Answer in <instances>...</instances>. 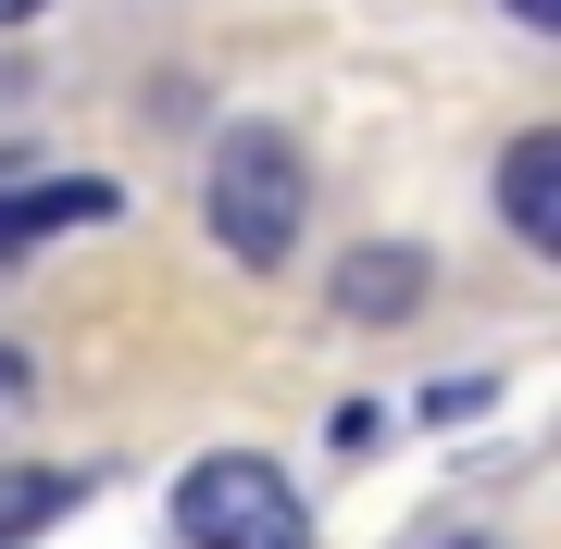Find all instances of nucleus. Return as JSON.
<instances>
[{
    "label": "nucleus",
    "instance_id": "nucleus-2",
    "mask_svg": "<svg viewBox=\"0 0 561 549\" xmlns=\"http://www.w3.org/2000/svg\"><path fill=\"white\" fill-rule=\"evenodd\" d=\"M175 537L187 549H312V500L262 449H213L175 474Z\"/></svg>",
    "mask_w": 561,
    "mask_h": 549
},
{
    "label": "nucleus",
    "instance_id": "nucleus-1",
    "mask_svg": "<svg viewBox=\"0 0 561 549\" xmlns=\"http://www.w3.org/2000/svg\"><path fill=\"white\" fill-rule=\"evenodd\" d=\"M201 213H213V250L250 275H275L312 225V163L287 125H225L213 138V175H201Z\"/></svg>",
    "mask_w": 561,
    "mask_h": 549
},
{
    "label": "nucleus",
    "instance_id": "nucleus-5",
    "mask_svg": "<svg viewBox=\"0 0 561 549\" xmlns=\"http://www.w3.org/2000/svg\"><path fill=\"white\" fill-rule=\"evenodd\" d=\"M62 225H113V187H101V175L0 187V250H25V238H62Z\"/></svg>",
    "mask_w": 561,
    "mask_h": 549
},
{
    "label": "nucleus",
    "instance_id": "nucleus-3",
    "mask_svg": "<svg viewBox=\"0 0 561 549\" xmlns=\"http://www.w3.org/2000/svg\"><path fill=\"white\" fill-rule=\"evenodd\" d=\"M424 300H437V263H424L412 238H375V250L337 263V312H350V325H412Z\"/></svg>",
    "mask_w": 561,
    "mask_h": 549
},
{
    "label": "nucleus",
    "instance_id": "nucleus-4",
    "mask_svg": "<svg viewBox=\"0 0 561 549\" xmlns=\"http://www.w3.org/2000/svg\"><path fill=\"white\" fill-rule=\"evenodd\" d=\"M500 225L524 250H561V125H524L500 150Z\"/></svg>",
    "mask_w": 561,
    "mask_h": 549
},
{
    "label": "nucleus",
    "instance_id": "nucleus-6",
    "mask_svg": "<svg viewBox=\"0 0 561 549\" xmlns=\"http://www.w3.org/2000/svg\"><path fill=\"white\" fill-rule=\"evenodd\" d=\"M76 500H88V474H62V462H0V549H38Z\"/></svg>",
    "mask_w": 561,
    "mask_h": 549
},
{
    "label": "nucleus",
    "instance_id": "nucleus-9",
    "mask_svg": "<svg viewBox=\"0 0 561 549\" xmlns=\"http://www.w3.org/2000/svg\"><path fill=\"white\" fill-rule=\"evenodd\" d=\"M38 13H50V0H0V25H38Z\"/></svg>",
    "mask_w": 561,
    "mask_h": 549
},
{
    "label": "nucleus",
    "instance_id": "nucleus-8",
    "mask_svg": "<svg viewBox=\"0 0 561 549\" xmlns=\"http://www.w3.org/2000/svg\"><path fill=\"white\" fill-rule=\"evenodd\" d=\"M512 25H561V0H512Z\"/></svg>",
    "mask_w": 561,
    "mask_h": 549
},
{
    "label": "nucleus",
    "instance_id": "nucleus-7",
    "mask_svg": "<svg viewBox=\"0 0 561 549\" xmlns=\"http://www.w3.org/2000/svg\"><path fill=\"white\" fill-rule=\"evenodd\" d=\"M13 400H38V363H25L13 338H0V412H13Z\"/></svg>",
    "mask_w": 561,
    "mask_h": 549
}]
</instances>
